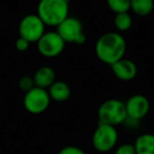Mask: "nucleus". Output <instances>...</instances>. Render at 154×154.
<instances>
[{"mask_svg": "<svg viewBox=\"0 0 154 154\" xmlns=\"http://www.w3.org/2000/svg\"><path fill=\"white\" fill-rule=\"evenodd\" d=\"M127 44L123 37L118 32H106L98 38L95 44V54L101 62L110 65L123 59Z\"/></svg>", "mask_w": 154, "mask_h": 154, "instance_id": "1", "label": "nucleus"}, {"mask_svg": "<svg viewBox=\"0 0 154 154\" xmlns=\"http://www.w3.org/2000/svg\"><path fill=\"white\" fill-rule=\"evenodd\" d=\"M36 15L44 25L57 27L69 17V2L67 0H40Z\"/></svg>", "mask_w": 154, "mask_h": 154, "instance_id": "2", "label": "nucleus"}, {"mask_svg": "<svg viewBox=\"0 0 154 154\" xmlns=\"http://www.w3.org/2000/svg\"><path fill=\"white\" fill-rule=\"evenodd\" d=\"M97 116L99 124H105L113 127L123 125V123L127 119L125 103L117 99L107 100L99 106Z\"/></svg>", "mask_w": 154, "mask_h": 154, "instance_id": "3", "label": "nucleus"}, {"mask_svg": "<svg viewBox=\"0 0 154 154\" xmlns=\"http://www.w3.org/2000/svg\"><path fill=\"white\" fill-rule=\"evenodd\" d=\"M118 142V131L116 127L99 124L92 135V145L96 151L109 152L116 147Z\"/></svg>", "mask_w": 154, "mask_h": 154, "instance_id": "4", "label": "nucleus"}, {"mask_svg": "<svg viewBox=\"0 0 154 154\" xmlns=\"http://www.w3.org/2000/svg\"><path fill=\"white\" fill-rule=\"evenodd\" d=\"M57 34L61 37L64 43L84 44L86 42V35L79 19L68 17L57 26Z\"/></svg>", "mask_w": 154, "mask_h": 154, "instance_id": "5", "label": "nucleus"}, {"mask_svg": "<svg viewBox=\"0 0 154 154\" xmlns=\"http://www.w3.org/2000/svg\"><path fill=\"white\" fill-rule=\"evenodd\" d=\"M44 27L45 25L43 24V22L37 15H27L21 19L20 23H19V37L23 38L30 43H37L41 36L45 32Z\"/></svg>", "mask_w": 154, "mask_h": 154, "instance_id": "6", "label": "nucleus"}, {"mask_svg": "<svg viewBox=\"0 0 154 154\" xmlns=\"http://www.w3.org/2000/svg\"><path fill=\"white\" fill-rule=\"evenodd\" d=\"M51 103V97L47 89L34 87L28 91L23 97V105L28 112L32 114H40L47 111Z\"/></svg>", "mask_w": 154, "mask_h": 154, "instance_id": "7", "label": "nucleus"}, {"mask_svg": "<svg viewBox=\"0 0 154 154\" xmlns=\"http://www.w3.org/2000/svg\"><path fill=\"white\" fill-rule=\"evenodd\" d=\"M66 43L57 32H45L37 41V48L40 55L47 58H55L64 51Z\"/></svg>", "mask_w": 154, "mask_h": 154, "instance_id": "8", "label": "nucleus"}, {"mask_svg": "<svg viewBox=\"0 0 154 154\" xmlns=\"http://www.w3.org/2000/svg\"><path fill=\"white\" fill-rule=\"evenodd\" d=\"M128 118L142 121L150 111V102L144 94H134L125 103Z\"/></svg>", "mask_w": 154, "mask_h": 154, "instance_id": "9", "label": "nucleus"}, {"mask_svg": "<svg viewBox=\"0 0 154 154\" xmlns=\"http://www.w3.org/2000/svg\"><path fill=\"white\" fill-rule=\"evenodd\" d=\"M111 69L114 75L120 81H131L137 75V66L133 61L129 59H120L111 65Z\"/></svg>", "mask_w": 154, "mask_h": 154, "instance_id": "10", "label": "nucleus"}, {"mask_svg": "<svg viewBox=\"0 0 154 154\" xmlns=\"http://www.w3.org/2000/svg\"><path fill=\"white\" fill-rule=\"evenodd\" d=\"M56 75L52 67L42 66L36 70L33 75L35 87L42 88V89H49V87L55 82Z\"/></svg>", "mask_w": 154, "mask_h": 154, "instance_id": "11", "label": "nucleus"}, {"mask_svg": "<svg viewBox=\"0 0 154 154\" xmlns=\"http://www.w3.org/2000/svg\"><path fill=\"white\" fill-rule=\"evenodd\" d=\"M49 95L51 97V101L62 103L69 100L71 97V88L66 82L62 81H55L48 89Z\"/></svg>", "mask_w": 154, "mask_h": 154, "instance_id": "12", "label": "nucleus"}, {"mask_svg": "<svg viewBox=\"0 0 154 154\" xmlns=\"http://www.w3.org/2000/svg\"><path fill=\"white\" fill-rule=\"evenodd\" d=\"M133 145L136 154H154V134H140Z\"/></svg>", "mask_w": 154, "mask_h": 154, "instance_id": "13", "label": "nucleus"}, {"mask_svg": "<svg viewBox=\"0 0 154 154\" xmlns=\"http://www.w3.org/2000/svg\"><path fill=\"white\" fill-rule=\"evenodd\" d=\"M130 8L140 17H146L153 12L154 0H130Z\"/></svg>", "mask_w": 154, "mask_h": 154, "instance_id": "14", "label": "nucleus"}, {"mask_svg": "<svg viewBox=\"0 0 154 154\" xmlns=\"http://www.w3.org/2000/svg\"><path fill=\"white\" fill-rule=\"evenodd\" d=\"M114 25H115L117 31L119 32H126L128 29H130V27L132 26V18L129 15V13L115 14Z\"/></svg>", "mask_w": 154, "mask_h": 154, "instance_id": "15", "label": "nucleus"}, {"mask_svg": "<svg viewBox=\"0 0 154 154\" xmlns=\"http://www.w3.org/2000/svg\"><path fill=\"white\" fill-rule=\"evenodd\" d=\"M107 4L115 14L128 13L130 10V0H107Z\"/></svg>", "mask_w": 154, "mask_h": 154, "instance_id": "16", "label": "nucleus"}, {"mask_svg": "<svg viewBox=\"0 0 154 154\" xmlns=\"http://www.w3.org/2000/svg\"><path fill=\"white\" fill-rule=\"evenodd\" d=\"M18 85H19V88H20L22 91H25V93L35 87L33 77H29V75H25V77L20 78V80H19V82H18Z\"/></svg>", "mask_w": 154, "mask_h": 154, "instance_id": "17", "label": "nucleus"}, {"mask_svg": "<svg viewBox=\"0 0 154 154\" xmlns=\"http://www.w3.org/2000/svg\"><path fill=\"white\" fill-rule=\"evenodd\" d=\"M114 154H136V152H135V148H134L133 144L126 143V144L119 145L115 149Z\"/></svg>", "mask_w": 154, "mask_h": 154, "instance_id": "18", "label": "nucleus"}, {"mask_svg": "<svg viewBox=\"0 0 154 154\" xmlns=\"http://www.w3.org/2000/svg\"><path fill=\"white\" fill-rule=\"evenodd\" d=\"M58 154H86L84 150L79 147L76 146H66L62 149H60V151Z\"/></svg>", "mask_w": 154, "mask_h": 154, "instance_id": "19", "label": "nucleus"}, {"mask_svg": "<svg viewBox=\"0 0 154 154\" xmlns=\"http://www.w3.org/2000/svg\"><path fill=\"white\" fill-rule=\"evenodd\" d=\"M140 124V121H137V120H134V119H131V118H128L125 120V122L123 123V125L125 126L126 129L128 130H136L138 128Z\"/></svg>", "mask_w": 154, "mask_h": 154, "instance_id": "20", "label": "nucleus"}, {"mask_svg": "<svg viewBox=\"0 0 154 154\" xmlns=\"http://www.w3.org/2000/svg\"><path fill=\"white\" fill-rule=\"evenodd\" d=\"M30 44H31L30 42H28L27 40L19 37L16 40V42H15V47H16V49L18 51H25L30 47Z\"/></svg>", "mask_w": 154, "mask_h": 154, "instance_id": "21", "label": "nucleus"}, {"mask_svg": "<svg viewBox=\"0 0 154 154\" xmlns=\"http://www.w3.org/2000/svg\"><path fill=\"white\" fill-rule=\"evenodd\" d=\"M67 1H68V2H70V1H73V0H67Z\"/></svg>", "mask_w": 154, "mask_h": 154, "instance_id": "22", "label": "nucleus"}]
</instances>
